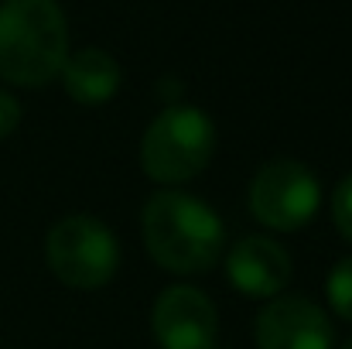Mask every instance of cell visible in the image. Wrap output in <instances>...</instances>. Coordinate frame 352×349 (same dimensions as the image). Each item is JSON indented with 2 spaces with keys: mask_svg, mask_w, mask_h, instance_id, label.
I'll return each mask as SVG.
<instances>
[{
  "mask_svg": "<svg viewBox=\"0 0 352 349\" xmlns=\"http://www.w3.org/2000/svg\"><path fill=\"white\" fill-rule=\"evenodd\" d=\"M140 230L154 264L171 274L212 271L226 243V230L216 209L178 189H161L144 202Z\"/></svg>",
  "mask_w": 352,
  "mask_h": 349,
  "instance_id": "cell-1",
  "label": "cell"
},
{
  "mask_svg": "<svg viewBox=\"0 0 352 349\" xmlns=\"http://www.w3.org/2000/svg\"><path fill=\"white\" fill-rule=\"evenodd\" d=\"M69 59V24L58 0L0 3V79L38 89L58 79Z\"/></svg>",
  "mask_w": 352,
  "mask_h": 349,
  "instance_id": "cell-2",
  "label": "cell"
},
{
  "mask_svg": "<svg viewBox=\"0 0 352 349\" xmlns=\"http://www.w3.org/2000/svg\"><path fill=\"white\" fill-rule=\"evenodd\" d=\"M216 151V123L202 110L171 103L151 120L140 140L144 175L157 185H185L202 175Z\"/></svg>",
  "mask_w": 352,
  "mask_h": 349,
  "instance_id": "cell-3",
  "label": "cell"
},
{
  "mask_svg": "<svg viewBox=\"0 0 352 349\" xmlns=\"http://www.w3.org/2000/svg\"><path fill=\"white\" fill-rule=\"evenodd\" d=\"M45 257L52 274L76 288V291H96L103 288L120 267L117 236L93 216H65L58 220L48 240H45Z\"/></svg>",
  "mask_w": 352,
  "mask_h": 349,
  "instance_id": "cell-4",
  "label": "cell"
},
{
  "mask_svg": "<svg viewBox=\"0 0 352 349\" xmlns=\"http://www.w3.org/2000/svg\"><path fill=\"white\" fill-rule=\"evenodd\" d=\"M322 202L318 178L294 158L267 161L250 182V213L270 230L291 233L315 220Z\"/></svg>",
  "mask_w": 352,
  "mask_h": 349,
  "instance_id": "cell-5",
  "label": "cell"
},
{
  "mask_svg": "<svg viewBox=\"0 0 352 349\" xmlns=\"http://www.w3.org/2000/svg\"><path fill=\"white\" fill-rule=\"evenodd\" d=\"M219 315L206 291L175 284L151 308V332L161 349H212Z\"/></svg>",
  "mask_w": 352,
  "mask_h": 349,
  "instance_id": "cell-6",
  "label": "cell"
},
{
  "mask_svg": "<svg viewBox=\"0 0 352 349\" xmlns=\"http://www.w3.org/2000/svg\"><path fill=\"white\" fill-rule=\"evenodd\" d=\"M256 349H336V332L315 302L270 298L256 315Z\"/></svg>",
  "mask_w": 352,
  "mask_h": 349,
  "instance_id": "cell-7",
  "label": "cell"
},
{
  "mask_svg": "<svg viewBox=\"0 0 352 349\" xmlns=\"http://www.w3.org/2000/svg\"><path fill=\"white\" fill-rule=\"evenodd\" d=\"M226 274L246 298H277L291 281V253L270 236H246L230 250Z\"/></svg>",
  "mask_w": 352,
  "mask_h": 349,
  "instance_id": "cell-8",
  "label": "cell"
},
{
  "mask_svg": "<svg viewBox=\"0 0 352 349\" xmlns=\"http://www.w3.org/2000/svg\"><path fill=\"white\" fill-rule=\"evenodd\" d=\"M62 86L65 93L82 107H103L117 96L120 89V65L117 59L103 48H79L62 65Z\"/></svg>",
  "mask_w": 352,
  "mask_h": 349,
  "instance_id": "cell-9",
  "label": "cell"
},
{
  "mask_svg": "<svg viewBox=\"0 0 352 349\" xmlns=\"http://www.w3.org/2000/svg\"><path fill=\"white\" fill-rule=\"evenodd\" d=\"M325 291H329V305L336 308V315L352 322V257H342L332 267Z\"/></svg>",
  "mask_w": 352,
  "mask_h": 349,
  "instance_id": "cell-10",
  "label": "cell"
},
{
  "mask_svg": "<svg viewBox=\"0 0 352 349\" xmlns=\"http://www.w3.org/2000/svg\"><path fill=\"white\" fill-rule=\"evenodd\" d=\"M332 216H336L339 233L352 243V171L339 182V189H336V195H332Z\"/></svg>",
  "mask_w": 352,
  "mask_h": 349,
  "instance_id": "cell-11",
  "label": "cell"
},
{
  "mask_svg": "<svg viewBox=\"0 0 352 349\" xmlns=\"http://www.w3.org/2000/svg\"><path fill=\"white\" fill-rule=\"evenodd\" d=\"M17 123H21V103L7 89H0V140L10 137L17 130Z\"/></svg>",
  "mask_w": 352,
  "mask_h": 349,
  "instance_id": "cell-12",
  "label": "cell"
},
{
  "mask_svg": "<svg viewBox=\"0 0 352 349\" xmlns=\"http://www.w3.org/2000/svg\"><path fill=\"white\" fill-rule=\"evenodd\" d=\"M342 349H352V339H346V346H342Z\"/></svg>",
  "mask_w": 352,
  "mask_h": 349,
  "instance_id": "cell-13",
  "label": "cell"
}]
</instances>
